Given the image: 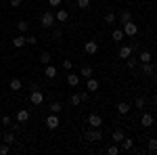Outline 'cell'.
<instances>
[{
	"label": "cell",
	"mask_w": 157,
	"mask_h": 155,
	"mask_svg": "<svg viewBox=\"0 0 157 155\" xmlns=\"http://www.w3.org/2000/svg\"><path fill=\"white\" fill-rule=\"evenodd\" d=\"M40 25L44 27V29H52L55 25H57V17H55V13H42V17H40Z\"/></svg>",
	"instance_id": "1"
},
{
	"label": "cell",
	"mask_w": 157,
	"mask_h": 155,
	"mask_svg": "<svg viewBox=\"0 0 157 155\" xmlns=\"http://www.w3.org/2000/svg\"><path fill=\"white\" fill-rule=\"evenodd\" d=\"M84 138L88 143H98V141H103V132H101V128H90L84 132Z\"/></svg>",
	"instance_id": "2"
},
{
	"label": "cell",
	"mask_w": 157,
	"mask_h": 155,
	"mask_svg": "<svg viewBox=\"0 0 157 155\" xmlns=\"http://www.w3.org/2000/svg\"><path fill=\"white\" fill-rule=\"evenodd\" d=\"M29 101H32L34 105H42V101H44V95H42V90H40L38 86H32V92H29Z\"/></svg>",
	"instance_id": "3"
},
{
	"label": "cell",
	"mask_w": 157,
	"mask_h": 155,
	"mask_svg": "<svg viewBox=\"0 0 157 155\" xmlns=\"http://www.w3.org/2000/svg\"><path fill=\"white\" fill-rule=\"evenodd\" d=\"M136 34H138V25L134 23V19H132V21H128V23H124V36L134 38Z\"/></svg>",
	"instance_id": "4"
},
{
	"label": "cell",
	"mask_w": 157,
	"mask_h": 155,
	"mask_svg": "<svg viewBox=\"0 0 157 155\" xmlns=\"http://www.w3.org/2000/svg\"><path fill=\"white\" fill-rule=\"evenodd\" d=\"M86 124H88L90 128H101V126H103V118H101L98 113H90L88 119H86Z\"/></svg>",
	"instance_id": "5"
},
{
	"label": "cell",
	"mask_w": 157,
	"mask_h": 155,
	"mask_svg": "<svg viewBox=\"0 0 157 155\" xmlns=\"http://www.w3.org/2000/svg\"><path fill=\"white\" fill-rule=\"evenodd\" d=\"M59 124H61L59 113H50L48 118H46V126H48L50 130H57V128H59Z\"/></svg>",
	"instance_id": "6"
},
{
	"label": "cell",
	"mask_w": 157,
	"mask_h": 155,
	"mask_svg": "<svg viewBox=\"0 0 157 155\" xmlns=\"http://www.w3.org/2000/svg\"><path fill=\"white\" fill-rule=\"evenodd\" d=\"M97 50H98V44L94 42V40L84 42V52H86V55H97Z\"/></svg>",
	"instance_id": "7"
},
{
	"label": "cell",
	"mask_w": 157,
	"mask_h": 155,
	"mask_svg": "<svg viewBox=\"0 0 157 155\" xmlns=\"http://www.w3.org/2000/svg\"><path fill=\"white\" fill-rule=\"evenodd\" d=\"M55 17H57V21H59V23H67V19H69V13L65 11V9H59V11L55 13Z\"/></svg>",
	"instance_id": "8"
},
{
	"label": "cell",
	"mask_w": 157,
	"mask_h": 155,
	"mask_svg": "<svg viewBox=\"0 0 157 155\" xmlns=\"http://www.w3.org/2000/svg\"><path fill=\"white\" fill-rule=\"evenodd\" d=\"M140 124H143L145 128H149V126H153V124H155V118H153L151 113H143V118H140Z\"/></svg>",
	"instance_id": "9"
},
{
	"label": "cell",
	"mask_w": 157,
	"mask_h": 155,
	"mask_svg": "<svg viewBox=\"0 0 157 155\" xmlns=\"http://www.w3.org/2000/svg\"><path fill=\"white\" fill-rule=\"evenodd\" d=\"M27 119H29V111H27V109H19V111H17V122H19V124H25Z\"/></svg>",
	"instance_id": "10"
},
{
	"label": "cell",
	"mask_w": 157,
	"mask_h": 155,
	"mask_svg": "<svg viewBox=\"0 0 157 155\" xmlns=\"http://www.w3.org/2000/svg\"><path fill=\"white\" fill-rule=\"evenodd\" d=\"M57 67H55V65H46V67H44V76H46V78H48V80H52V78H57Z\"/></svg>",
	"instance_id": "11"
},
{
	"label": "cell",
	"mask_w": 157,
	"mask_h": 155,
	"mask_svg": "<svg viewBox=\"0 0 157 155\" xmlns=\"http://www.w3.org/2000/svg\"><path fill=\"white\" fill-rule=\"evenodd\" d=\"M67 84L75 88V86L80 84V76H78V73H71V72H67Z\"/></svg>",
	"instance_id": "12"
},
{
	"label": "cell",
	"mask_w": 157,
	"mask_h": 155,
	"mask_svg": "<svg viewBox=\"0 0 157 155\" xmlns=\"http://www.w3.org/2000/svg\"><path fill=\"white\" fill-rule=\"evenodd\" d=\"M98 80H94V78H88V82H86V90H90V92H94V90H98Z\"/></svg>",
	"instance_id": "13"
},
{
	"label": "cell",
	"mask_w": 157,
	"mask_h": 155,
	"mask_svg": "<svg viewBox=\"0 0 157 155\" xmlns=\"http://www.w3.org/2000/svg\"><path fill=\"white\" fill-rule=\"evenodd\" d=\"M130 55H132V46H121L120 52H117V57H120V59H124V61L128 59Z\"/></svg>",
	"instance_id": "14"
},
{
	"label": "cell",
	"mask_w": 157,
	"mask_h": 155,
	"mask_svg": "<svg viewBox=\"0 0 157 155\" xmlns=\"http://www.w3.org/2000/svg\"><path fill=\"white\" fill-rule=\"evenodd\" d=\"M124 136H126L124 130L117 128V130H113V134H111V141H113V143H121V141H124Z\"/></svg>",
	"instance_id": "15"
},
{
	"label": "cell",
	"mask_w": 157,
	"mask_h": 155,
	"mask_svg": "<svg viewBox=\"0 0 157 155\" xmlns=\"http://www.w3.org/2000/svg\"><path fill=\"white\" fill-rule=\"evenodd\" d=\"M130 103H126V101H121V103H117V111H120L121 115H126V113H130Z\"/></svg>",
	"instance_id": "16"
},
{
	"label": "cell",
	"mask_w": 157,
	"mask_h": 155,
	"mask_svg": "<svg viewBox=\"0 0 157 155\" xmlns=\"http://www.w3.org/2000/svg\"><path fill=\"white\" fill-rule=\"evenodd\" d=\"M13 46H15V48H23L25 46V36H21V34L15 36V38H13Z\"/></svg>",
	"instance_id": "17"
},
{
	"label": "cell",
	"mask_w": 157,
	"mask_h": 155,
	"mask_svg": "<svg viewBox=\"0 0 157 155\" xmlns=\"http://www.w3.org/2000/svg\"><path fill=\"white\" fill-rule=\"evenodd\" d=\"M0 141H2V143H6V145H15V143H17V138H15V134H13V132H6Z\"/></svg>",
	"instance_id": "18"
},
{
	"label": "cell",
	"mask_w": 157,
	"mask_h": 155,
	"mask_svg": "<svg viewBox=\"0 0 157 155\" xmlns=\"http://www.w3.org/2000/svg\"><path fill=\"white\" fill-rule=\"evenodd\" d=\"M128 21H132V13H130V11H121V15H120V23L124 25V23H128Z\"/></svg>",
	"instance_id": "19"
},
{
	"label": "cell",
	"mask_w": 157,
	"mask_h": 155,
	"mask_svg": "<svg viewBox=\"0 0 157 155\" xmlns=\"http://www.w3.org/2000/svg\"><path fill=\"white\" fill-rule=\"evenodd\" d=\"M147 149H149V153H157V138H149L147 141Z\"/></svg>",
	"instance_id": "20"
},
{
	"label": "cell",
	"mask_w": 157,
	"mask_h": 155,
	"mask_svg": "<svg viewBox=\"0 0 157 155\" xmlns=\"http://www.w3.org/2000/svg\"><path fill=\"white\" fill-rule=\"evenodd\" d=\"M132 147H134V141H132V138H126V136H124V141H121V149H124V151H130Z\"/></svg>",
	"instance_id": "21"
},
{
	"label": "cell",
	"mask_w": 157,
	"mask_h": 155,
	"mask_svg": "<svg viewBox=\"0 0 157 155\" xmlns=\"http://www.w3.org/2000/svg\"><path fill=\"white\" fill-rule=\"evenodd\" d=\"M21 86H23V84H21V80H17V78H13L11 84H9V88L15 90V92H17V90H21Z\"/></svg>",
	"instance_id": "22"
},
{
	"label": "cell",
	"mask_w": 157,
	"mask_h": 155,
	"mask_svg": "<svg viewBox=\"0 0 157 155\" xmlns=\"http://www.w3.org/2000/svg\"><path fill=\"white\" fill-rule=\"evenodd\" d=\"M138 61H140V63H151V52H149V50H143V52L138 55Z\"/></svg>",
	"instance_id": "23"
},
{
	"label": "cell",
	"mask_w": 157,
	"mask_h": 155,
	"mask_svg": "<svg viewBox=\"0 0 157 155\" xmlns=\"http://www.w3.org/2000/svg\"><path fill=\"white\" fill-rule=\"evenodd\" d=\"M143 73H145V76H155L153 65H151V63H143Z\"/></svg>",
	"instance_id": "24"
},
{
	"label": "cell",
	"mask_w": 157,
	"mask_h": 155,
	"mask_svg": "<svg viewBox=\"0 0 157 155\" xmlns=\"http://www.w3.org/2000/svg\"><path fill=\"white\" fill-rule=\"evenodd\" d=\"M75 6L82 9V11H88L90 9V0H75Z\"/></svg>",
	"instance_id": "25"
},
{
	"label": "cell",
	"mask_w": 157,
	"mask_h": 155,
	"mask_svg": "<svg viewBox=\"0 0 157 155\" xmlns=\"http://www.w3.org/2000/svg\"><path fill=\"white\" fill-rule=\"evenodd\" d=\"M80 73H82V78H86V80H88V78H92V73H94V72H92V67H90V65H84Z\"/></svg>",
	"instance_id": "26"
},
{
	"label": "cell",
	"mask_w": 157,
	"mask_h": 155,
	"mask_svg": "<svg viewBox=\"0 0 157 155\" xmlns=\"http://www.w3.org/2000/svg\"><path fill=\"white\" fill-rule=\"evenodd\" d=\"M61 111H63V105H61L59 101L50 103V113H61Z\"/></svg>",
	"instance_id": "27"
},
{
	"label": "cell",
	"mask_w": 157,
	"mask_h": 155,
	"mask_svg": "<svg viewBox=\"0 0 157 155\" xmlns=\"http://www.w3.org/2000/svg\"><path fill=\"white\" fill-rule=\"evenodd\" d=\"M145 105H147V99H145V96H138V99L134 101V107H136V109H145Z\"/></svg>",
	"instance_id": "28"
},
{
	"label": "cell",
	"mask_w": 157,
	"mask_h": 155,
	"mask_svg": "<svg viewBox=\"0 0 157 155\" xmlns=\"http://www.w3.org/2000/svg\"><path fill=\"white\" fill-rule=\"evenodd\" d=\"M111 38H113L115 42H121V40H124V29H115V32L111 34Z\"/></svg>",
	"instance_id": "29"
},
{
	"label": "cell",
	"mask_w": 157,
	"mask_h": 155,
	"mask_svg": "<svg viewBox=\"0 0 157 155\" xmlns=\"http://www.w3.org/2000/svg\"><path fill=\"white\" fill-rule=\"evenodd\" d=\"M126 63H128V67H130V69H136V65H138V59H136V57H132V55H130V57H128V59H126Z\"/></svg>",
	"instance_id": "30"
},
{
	"label": "cell",
	"mask_w": 157,
	"mask_h": 155,
	"mask_svg": "<svg viewBox=\"0 0 157 155\" xmlns=\"http://www.w3.org/2000/svg\"><path fill=\"white\" fill-rule=\"evenodd\" d=\"M17 29H19L21 34H25V32L29 29V23H27V21H19V23H17Z\"/></svg>",
	"instance_id": "31"
},
{
	"label": "cell",
	"mask_w": 157,
	"mask_h": 155,
	"mask_svg": "<svg viewBox=\"0 0 157 155\" xmlns=\"http://www.w3.org/2000/svg\"><path fill=\"white\" fill-rule=\"evenodd\" d=\"M115 21H117V17H115V13H107V15H105V23H115Z\"/></svg>",
	"instance_id": "32"
},
{
	"label": "cell",
	"mask_w": 157,
	"mask_h": 155,
	"mask_svg": "<svg viewBox=\"0 0 157 155\" xmlns=\"http://www.w3.org/2000/svg\"><path fill=\"white\" fill-rule=\"evenodd\" d=\"M80 103H82V99H80V95H73L71 99H69V105H71V107H78Z\"/></svg>",
	"instance_id": "33"
},
{
	"label": "cell",
	"mask_w": 157,
	"mask_h": 155,
	"mask_svg": "<svg viewBox=\"0 0 157 155\" xmlns=\"http://www.w3.org/2000/svg\"><path fill=\"white\" fill-rule=\"evenodd\" d=\"M117 153H120L117 143H115V145H109V147H107V155H117Z\"/></svg>",
	"instance_id": "34"
},
{
	"label": "cell",
	"mask_w": 157,
	"mask_h": 155,
	"mask_svg": "<svg viewBox=\"0 0 157 155\" xmlns=\"http://www.w3.org/2000/svg\"><path fill=\"white\" fill-rule=\"evenodd\" d=\"M50 59H52L50 52H42V55H40V61H42L44 65H50Z\"/></svg>",
	"instance_id": "35"
},
{
	"label": "cell",
	"mask_w": 157,
	"mask_h": 155,
	"mask_svg": "<svg viewBox=\"0 0 157 155\" xmlns=\"http://www.w3.org/2000/svg\"><path fill=\"white\" fill-rule=\"evenodd\" d=\"M9 151H11V145H6V143L0 141V155H6Z\"/></svg>",
	"instance_id": "36"
},
{
	"label": "cell",
	"mask_w": 157,
	"mask_h": 155,
	"mask_svg": "<svg viewBox=\"0 0 157 155\" xmlns=\"http://www.w3.org/2000/svg\"><path fill=\"white\" fill-rule=\"evenodd\" d=\"M25 44H32V46H36V44H38V38H36V36H25Z\"/></svg>",
	"instance_id": "37"
},
{
	"label": "cell",
	"mask_w": 157,
	"mask_h": 155,
	"mask_svg": "<svg viewBox=\"0 0 157 155\" xmlns=\"http://www.w3.org/2000/svg\"><path fill=\"white\" fill-rule=\"evenodd\" d=\"M71 67H73L71 59H65V61H63V69H65V72H71Z\"/></svg>",
	"instance_id": "38"
},
{
	"label": "cell",
	"mask_w": 157,
	"mask_h": 155,
	"mask_svg": "<svg viewBox=\"0 0 157 155\" xmlns=\"http://www.w3.org/2000/svg\"><path fill=\"white\" fill-rule=\"evenodd\" d=\"M61 36H63V32H61L59 27H55L52 29V40H61Z\"/></svg>",
	"instance_id": "39"
},
{
	"label": "cell",
	"mask_w": 157,
	"mask_h": 155,
	"mask_svg": "<svg viewBox=\"0 0 157 155\" xmlns=\"http://www.w3.org/2000/svg\"><path fill=\"white\" fill-rule=\"evenodd\" d=\"M0 122H2V126H11V118H9V115H2Z\"/></svg>",
	"instance_id": "40"
},
{
	"label": "cell",
	"mask_w": 157,
	"mask_h": 155,
	"mask_svg": "<svg viewBox=\"0 0 157 155\" xmlns=\"http://www.w3.org/2000/svg\"><path fill=\"white\" fill-rule=\"evenodd\" d=\"M50 6H61V0H48Z\"/></svg>",
	"instance_id": "41"
},
{
	"label": "cell",
	"mask_w": 157,
	"mask_h": 155,
	"mask_svg": "<svg viewBox=\"0 0 157 155\" xmlns=\"http://www.w3.org/2000/svg\"><path fill=\"white\" fill-rule=\"evenodd\" d=\"M11 6H21V0H11Z\"/></svg>",
	"instance_id": "42"
},
{
	"label": "cell",
	"mask_w": 157,
	"mask_h": 155,
	"mask_svg": "<svg viewBox=\"0 0 157 155\" xmlns=\"http://www.w3.org/2000/svg\"><path fill=\"white\" fill-rule=\"evenodd\" d=\"M80 99L82 101H88V92H80Z\"/></svg>",
	"instance_id": "43"
},
{
	"label": "cell",
	"mask_w": 157,
	"mask_h": 155,
	"mask_svg": "<svg viewBox=\"0 0 157 155\" xmlns=\"http://www.w3.org/2000/svg\"><path fill=\"white\" fill-rule=\"evenodd\" d=\"M153 107H155V109H157V95H155V96H153Z\"/></svg>",
	"instance_id": "44"
},
{
	"label": "cell",
	"mask_w": 157,
	"mask_h": 155,
	"mask_svg": "<svg viewBox=\"0 0 157 155\" xmlns=\"http://www.w3.org/2000/svg\"><path fill=\"white\" fill-rule=\"evenodd\" d=\"M153 69H155V76H157V63H155V65H153Z\"/></svg>",
	"instance_id": "45"
},
{
	"label": "cell",
	"mask_w": 157,
	"mask_h": 155,
	"mask_svg": "<svg viewBox=\"0 0 157 155\" xmlns=\"http://www.w3.org/2000/svg\"><path fill=\"white\" fill-rule=\"evenodd\" d=\"M155 122H157V118H155Z\"/></svg>",
	"instance_id": "46"
}]
</instances>
